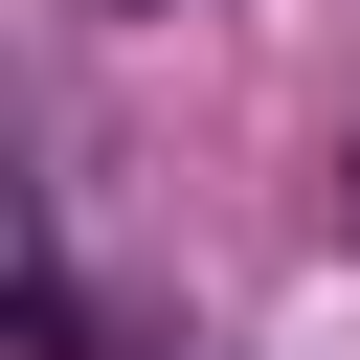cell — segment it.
<instances>
[{
    "instance_id": "cell-2",
    "label": "cell",
    "mask_w": 360,
    "mask_h": 360,
    "mask_svg": "<svg viewBox=\"0 0 360 360\" xmlns=\"http://www.w3.org/2000/svg\"><path fill=\"white\" fill-rule=\"evenodd\" d=\"M112 22H135V0H112Z\"/></svg>"
},
{
    "instance_id": "cell-1",
    "label": "cell",
    "mask_w": 360,
    "mask_h": 360,
    "mask_svg": "<svg viewBox=\"0 0 360 360\" xmlns=\"http://www.w3.org/2000/svg\"><path fill=\"white\" fill-rule=\"evenodd\" d=\"M338 248H360V135H338Z\"/></svg>"
}]
</instances>
